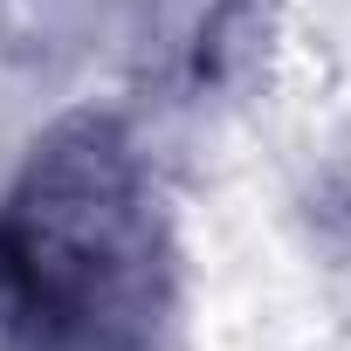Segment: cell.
<instances>
[{"label":"cell","mask_w":351,"mask_h":351,"mask_svg":"<svg viewBox=\"0 0 351 351\" xmlns=\"http://www.w3.org/2000/svg\"><path fill=\"white\" fill-rule=\"evenodd\" d=\"M138 269L131 248V193L110 145L56 152L35 186L0 221V296L14 324L62 344L69 330H97Z\"/></svg>","instance_id":"obj_1"}]
</instances>
